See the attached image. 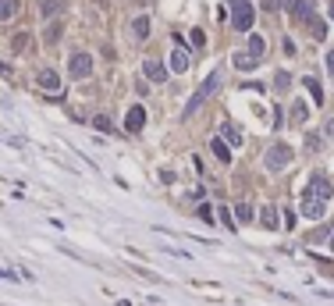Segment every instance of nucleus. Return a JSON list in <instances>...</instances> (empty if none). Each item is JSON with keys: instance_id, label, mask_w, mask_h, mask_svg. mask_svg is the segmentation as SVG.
Instances as JSON below:
<instances>
[{"instance_id": "nucleus-1", "label": "nucleus", "mask_w": 334, "mask_h": 306, "mask_svg": "<svg viewBox=\"0 0 334 306\" xmlns=\"http://www.w3.org/2000/svg\"><path fill=\"white\" fill-rule=\"evenodd\" d=\"M221 79H224V71L217 68V71H214V75H210V79H206V82L199 86V89H195V96H192V100L185 103V118H192V114H195V111H199V107H203V103L210 100V96L217 93V86H221Z\"/></svg>"}, {"instance_id": "nucleus-2", "label": "nucleus", "mask_w": 334, "mask_h": 306, "mask_svg": "<svg viewBox=\"0 0 334 306\" xmlns=\"http://www.w3.org/2000/svg\"><path fill=\"white\" fill-rule=\"evenodd\" d=\"M231 29L235 32H252V22H256V7L249 4V0H235V7H231Z\"/></svg>"}, {"instance_id": "nucleus-3", "label": "nucleus", "mask_w": 334, "mask_h": 306, "mask_svg": "<svg viewBox=\"0 0 334 306\" xmlns=\"http://www.w3.org/2000/svg\"><path fill=\"white\" fill-rule=\"evenodd\" d=\"M302 196H309V200H320V203H327L331 196H334V185L327 182V175H313L309 182H306V192Z\"/></svg>"}, {"instance_id": "nucleus-4", "label": "nucleus", "mask_w": 334, "mask_h": 306, "mask_svg": "<svg viewBox=\"0 0 334 306\" xmlns=\"http://www.w3.org/2000/svg\"><path fill=\"white\" fill-rule=\"evenodd\" d=\"M68 75L71 79H89V75H93V57H89L85 50H75L68 57Z\"/></svg>"}, {"instance_id": "nucleus-5", "label": "nucleus", "mask_w": 334, "mask_h": 306, "mask_svg": "<svg viewBox=\"0 0 334 306\" xmlns=\"http://www.w3.org/2000/svg\"><path fill=\"white\" fill-rule=\"evenodd\" d=\"M263 164H267V171H281V167H288V164H292V150H288L284 143H274V146L267 150Z\"/></svg>"}, {"instance_id": "nucleus-6", "label": "nucleus", "mask_w": 334, "mask_h": 306, "mask_svg": "<svg viewBox=\"0 0 334 306\" xmlns=\"http://www.w3.org/2000/svg\"><path fill=\"white\" fill-rule=\"evenodd\" d=\"M36 82H39V89L54 93L50 100H60V75H57L54 68H39V71H36Z\"/></svg>"}, {"instance_id": "nucleus-7", "label": "nucleus", "mask_w": 334, "mask_h": 306, "mask_svg": "<svg viewBox=\"0 0 334 306\" xmlns=\"http://www.w3.org/2000/svg\"><path fill=\"white\" fill-rule=\"evenodd\" d=\"M142 128H146V107L135 103V107H128V114H125V132L128 135H139Z\"/></svg>"}, {"instance_id": "nucleus-8", "label": "nucleus", "mask_w": 334, "mask_h": 306, "mask_svg": "<svg viewBox=\"0 0 334 306\" xmlns=\"http://www.w3.org/2000/svg\"><path fill=\"white\" fill-rule=\"evenodd\" d=\"M178 39V47H174V54H171V71L174 75H185L189 71V50L181 47V36H174Z\"/></svg>"}, {"instance_id": "nucleus-9", "label": "nucleus", "mask_w": 334, "mask_h": 306, "mask_svg": "<svg viewBox=\"0 0 334 306\" xmlns=\"http://www.w3.org/2000/svg\"><path fill=\"white\" fill-rule=\"evenodd\" d=\"M142 75H146V82H167V68L160 64V61H142Z\"/></svg>"}, {"instance_id": "nucleus-10", "label": "nucleus", "mask_w": 334, "mask_h": 306, "mask_svg": "<svg viewBox=\"0 0 334 306\" xmlns=\"http://www.w3.org/2000/svg\"><path fill=\"white\" fill-rule=\"evenodd\" d=\"M302 217H309V221H320L324 217V210H327V203H320V200H309V196H302Z\"/></svg>"}, {"instance_id": "nucleus-11", "label": "nucleus", "mask_w": 334, "mask_h": 306, "mask_svg": "<svg viewBox=\"0 0 334 306\" xmlns=\"http://www.w3.org/2000/svg\"><path fill=\"white\" fill-rule=\"evenodd\" d=\"M221 139H227V146H242V132H238V125L224 121V125H221Z\"/></svg>"}, {"instance_id": "nucleus-12", "label": "nucleus", "mask_w": 334, "mask_h": 306, "mask_svg": "<svg viewBox=\"0 0 334 306\" xmlns=\"http://www.w3.org/2000/svg\"><path fill=\"white\" fill-rule=\"evenodd\" d=\"M260 224L267 228V232H274V228H278V207H274V203H267V207L260 210Z\"/></svg>"}, {"instance_id": "nucleus-13", "label": "nucleus", "mask_w": 334, "mask_h": 306, "mask_svg": "<svg viewBox=\"0 0 334 306\" xmlns=\"http://www.w3.org/2000/svg\"><path fill=\"white\" fill-rule=\"evenodd\" d=\"M246 54H249V57H256V61H260V57L267 54V39H263L260 32H252V36H249V50H246Z\"/></svg>"}, {"instance_id": "nucleus-14", "label": "nucleus", "mask_w": 334, "mask_h": 306, "mask_svg": "<svg viewBox=\"0 0 334 306\" xmlns=\"http://www.w3.org/2000/svg\"><path fill=\"white\" fill-rule=\"evenodd\" d=\"M210 150H214V157L221 164H231V146H227L224 139H210Z\"/></svg>"}, {"instance_id": "nucleus-15", "label": "nucleus", "mask_w": 334, "mask_h": 306, "mask_svg": "<svg viewBox=\"0 0 334 306\" xmlns=\"http://www.w3.org/2000/svg\"><path fill=\"white\" fill-rule=\"evenodd\" d=\"M292 14L302 22H309L313 18V0H292Z\"/></svg>"}, {"instance_id": "nucleus-16", "label": "nucleus", "mask_w": 334, "mask_h": 306, "mask_svg": "<svg viewBox=\"0 0 334 306\" xmlns=\"http://www.w3.org/2000/svg\"><path fill=\"white\" fill-rule=\"evenodd\" d=\"M302 86L309 89V96H313V103H316V107L324 103V89H320V79H313V75H306V79H302Z\"/></svg>"}, {"instance_id": "nucleus-17", "label": "nucleus", "mask_w": 334, "mask_h": 306, "mask_svg": "<svg viewBox=\"0 0 334 306\" xmlns=\"http://www.w3.org/2000/svg\"><path fill=\"white\" fill-rule=\"evenodd\" d=\"M22 11V0H0V22H11Z\"/></svg>"}, {"instance_id": "nucleus-18", "label": "nucleus", "mask_w": 334, "mask_h": 306, "mask_svg": "<svg viewBox=\"0 0 334 306\" xmlns=\"http://www.w3.org/2000/svg\"><path fill=\"white\" fill-rule=\"evenodd\" d=\"M231 64H235L238 71H252L256 64H260V61H256V57H249L246 50H242V54H235V57H231Z\"/></svg>"}, {"instance_id": "nucleus-19", "label": "nucleus", "mask_w": 334, "mask_h": 306, "mask_svg": "<svg viewBox=\"0 0 334 306\" xmlns=\"http://www.w3.org/2000/svg\"><path fill=\"white\" fill-rule=\"evenodd\" d=\"M132 32H135V39H139V43L149 36V18H146V14H139V18L132 22Z\"/></svg>"}, {"instance_id": "nucleus-20", "label": "nucleus", "mask_w": 334, "mask_h": 306, "mask_svg": "<svg viewBox=\"0 0 334 306\" xmlns=\"http://www.w3.org/2000/svg\"><path fill=\"white\" fill-rule=\"evenodd\" d=\"M60 7H64V0H43L39 14H43V18H54V14H60Z\"/></svg>"}, {"instance_id": "nucleus-21", "label": "nucleus", "mask_w": 334, "mask_h": 306, "mask_svg": "<svg viewBox=\"0 0 334 306\" xmlns=\"http://www.w3.org/2000/svg\"><path fill=\"white\" fill-rule=\"evenodd\" d=\"M306 25H309V32H313V39H327V25H324V18H316V14H313V18H309Z\"/></svg>"}, {"instance_id": "nucleus-22", "label": "nucleus", "mask_w": 334, "mask_h": 306, "mask_svg": "<svg viewBox=\"0 0 334 306\" xmlns=\"http://www.w3.org/2000/svg\"><path fill=\"white\" fill-rule=\"evenodd\" d=\"M217 217H221V224L227 228V232H238V221H235V214L227 210V207H221V214H217Z\"/></svg>"}, {"instance_id": "nucleus-23", "label": "nucleus", "mask_w": 334, "mask_h": 306, "mask_svg": "<svg viewBox=\"0 0 334 306\" xmlns=\"http://www.w3.org/2000/svg\"><path fill=\"white\" fill-rule=\"evenodd\" d=\"M235 217H238L242 224H249V221H252V207H249V203H238V207H235Z\"/></svg>"}, {"instance_id": "nucleus-24", "label": "nucleus", "mask_w": 334, "mask_h": 306, "mask_svg": "<svg viewBox=\"0 0 334 306\" xmlns=\"http://www.w3.org/2000/svg\"><path fill=\"white\" fill-rule=\"evenodd\" d=\"M93 128H96V132H114V125H111L107 114H96V118H93Z\"/></svg>"}, {"instance_id": "nucleus-25", "label": "nucleus", "mask_w": 334, "mask_h": 306, "mask_svg": "<svg viewBox=\"0 0 334 306\" xmlns=\"http://www.w3.org/2000/svg\"><path fill=\"white\" fill-rule=\"evenodd\" d=\"M43 39H47V43H50V47H54V43L60 39V22H54V25H47V32H43Z\"/></svg>"}, {"instance_id": "nucleus-26", "label": "nucleus", "mask_w": 334, "mask_h": 306, "mask_svg": "<svg viewBox=\"0 0 334 306\" xmlns=\"http://www.w3.org/2000/svg\"><path fill=\"white\" fill-rule=\"evenodd\" d=\"M292 121H295V125L306 121V103H302V100H295V107H292Z\"/></svg>"}, {"instance_id": "nucleus-27", "label": "nucleus", "mask_w": 334, "mask_h": 306, "mask_svg": "<svg viewBox=\"0 0 334 306\" xmlns=\"http://www.w3.org/2000/svg\"><path fill=\"white\" fill-rule=\"evenodd\" d=\"M25 47H28V32H18V36L11 39V50H14V54H22Z\"/></svg>"}, {"instance_id": "nucleus-28", "label": "nucleus", "mask_w": 334, "mask_h": 306, "mask_svg": "<svg viewBox=\"0 0 334 306\" xmlns=\"http://www.w3.org/2000/svg\"><path fill=\"white\" fill-rule=\"evenodd\" d=\"M320 146H324V135H316V132H309V135H306V150H313V153H316Z\"/></svg>"}, {"instance_id": "nucleus-29", "label": "nucleus", "mask_w": 334, "mask_h": 306, "mask_svg": "<svg viewBox=\"0 0 334 306\" xmlns=\"http://www.w3.org/2000/svg\"><path fill=\"white\" fill-rule=\"evenodd\" d=\"M189 39H192V47H195V50H203V47H206V36L199 32V29H192V36H189Z\"/></svg>"}, {"instance_id": "nucleus-30", "label": "nucleus", "mask_w": 334, "mask_h": 306, "mask_svg": "<svg viewBox=\"0 0 334 306\" xmlns=\"http://www.w3.org/2000/svg\"><path fill=\"white\" fill-rule=\"evenodd\" d=\"M274 86H278V89H288V86H292V75H288V71H278Z\"/></svg>"}, {"instance_id": "nucleus-31", "label": "nucleus", "mask_w": 334, "mask_h": 306, "mask_svg": "<svg viewBox=\"0 0 334 306\" xmlns=\"http://www.w3.org/2000/svg\"><path fill=\"white\" fill-rule=\"evenodd\" d=\"M267 11H278V7H292V0H263Z\"/></svg>"}, {"instance_id": "nucleus-32", "label": "nucleus", "mask_w": 334, "mask_h": 306, "mask_svg": "<svg viewBox=\"0 0 334 306\" xmlns=\"http://www.w3.org/2000/svg\"><path fill=\"white\" fill-rule=\"evenodd\" d=\"M199 217H203V221H214V210H210L206 203H199Z\"/></svg>"}, {"instance_id": "nucleus-33", "label": "nucleus", "mask_w": 334, "mask_h": 306, "mask_svg": "<svg viewBox=\"0 0 334 306\" xmlns=\"http://www.w3.org/2000/svg\"><path fill=\"white\" fill-rule=\"evenodd\" d=\"M324 135H327V139L334 143V118H327V125H324Z\"/></svg>"}, {"instance_id": "nucleus-34", "label": "nucleus", "mask_w": 334, "mask_h": 306, "mask_svg": "<svg viewBox=\"0 0 334 306\" xmlns=\"http://www.w3.org/2000/svg\"><path fill=\"white\" fill-rule=\"evenodd\" d=\"M327 71H331V75H334V50H331V54H327Z\"/></svg>"}, {"instance_id": "nucleus-35", "label": "nucleus", "mask_w": 334, "mask_h": 306, "mask_svg": "<svg viewBox=\"0 0 334 306\" xmlns=\"http://www.w3.org/2000/svg\"><path fill=\"white\" fill-rule=\"evenodd\" d=\"M327 242H331V249H334V224H331V235H327Z\"/></svg>"}, {"instance_id": "nucleus-36", "label": "nucleus", "mask_w": 334, "mask_h": 306, "mask_svg": "<svg viewBox=\"0 0 334 306\" xmlns=\"http://www.w3.org/2000/svg\"><path fill=\"white\" fill-rule=\"evenodd\" d=\"M327 14H331V22H334V0H331V7H327Z\"/></svg>"}]
</instances>
